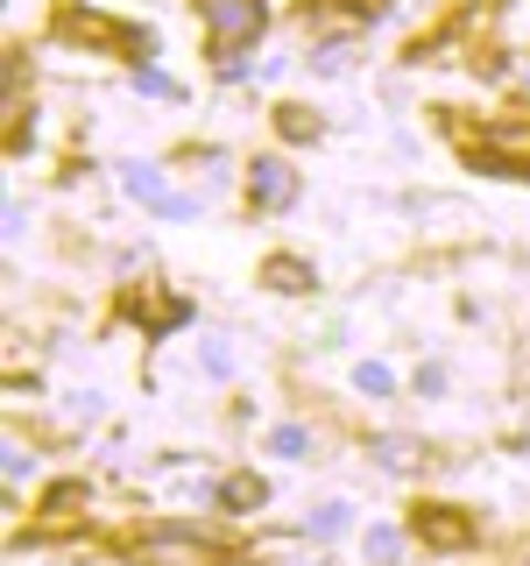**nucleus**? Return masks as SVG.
I'll return each mask as SVG.
<instances>
[{
	"label": "nucleus",
	"instance_id": "obj_1",
	"mask_svg": "<svg viewBox=\"0 0 530 566\" xmlns=\"http://www.w3.org/2000/svg\"><path fill=\"white\" fill-rule=\"evenodd\" d=\"M199 14H205V35L220 57H234L241 43L262 35V0H199Z\"/></svg>",
	"mask_w": 530,
	"mask_h": 566
},
{
	"label": "nucleus",
	"instance_id": "obj_2",
	"mask_svg": "<svg viewBox=\"0 0 530 566\" xmlns=\"http://www.w3.org/2000/svg\"><path fill=\"white\" fill-rule=\"evenodd\" d=\"M120 191H128V199H141V206H156V212H170V220H191V212H199V199L170 191L163 170H149V164H128V170H120Z\"/></svg>",
	"mask_w": 530,
	"mask_h": 566
},
{
	"label": "nucleus",
	"instance_id": "obj_3",
	"mask_svg": "<svg viewBox=\"0 0 530 566\" xmlns=\"http://www.w3.org/2000/svg\"><path fill=\"white\" fill-rule=\"evenodd\" d=\"M141 559L149 566H226V553H212V545H199V538H177V531L141 538Z\"/></svg>",
	"mask_w": 530,
	"mask_h": 566
},
{
	"label": "nucleus",
	"instance_id": "obj_4",
	"mask_svg": "<svg viewBox=\"0 0 530 566\" xmlns=\"http://www.w3.org/2000/svg\"><path fill=\"white\" fill-rule=\"evenodd\" d=\"M247 199H255L262 212H283L297 199V177H290V164H276V156H262L255 170H247Z\"/></svg>",
	"mask_w": 530,
	"mask_h": 566
},
{
	"label": "nucleus",
	"instance_id": "obj_5",
	"mask_svg": "<svg viewBox=\"0 0 530 566\" xmlns=\"http://www.w3.org/2000/svg\"><path fill=\"white\" fill-rule=\"evenodd\" d=\"M411 524H417L424 545H467L474 538V517H467V510H453V503H424Z\"/></svg>",
	"mask_w": 530,
	"mask_h": 566
},
{
	"label": "nucleus",
	"instance_id": "obj_6",
	"mask_svg": "<svg viewBox=\"0 0 530 566\" xmlns=\"http://www.w3.org/2000/svg\"><path fill=\"white\" fill-rule=\"evenodd\" d=\"M262 276H269V291H283V297H305L311 291V262H297V255H269V262H262Z\"/></svg>",
	"mask_w": 530,
	"mask_h": 566
},
{
	"label": "nucleus",
	"instance_id": "obj_7",
	"mask_svg": "<svg viewBox=\"0 0 530 566\" xmlns=\"http://www.w3.org/2000/svg\"><path fill=\"white\" fill-rule=\"evenodd\" d=\"M220 503L226 510H262V503H269V482H262V474H226V482H220Z\"/></svg>",
	"mask_w": 530,
	"mask_h": 566
},
{
	"label": "nucleus",
	"instance_id": "obj_8",
	"mask_svg": "<svg viewBox=\"0 0 530 566\" xmlns=\"http://www.w3.org/2000/svg\"><path fill=\"white\" fill-rule=\"evenodd\" d=\"M481 149L502 156V170H509V164H530V128H488Z\"/></svg>",
	"mask_w": 530,
	"mask_h": 566
},
{
	"label": "nucleus",
	"instance_id": "obj_9",
	"mask_svg": "<svg viewBox=\"0 0 530 566\" xmlns=\"http://www.w3.org/2000/svg\"><path fill=\"white\" fill-rule=\"evenodd\" d=\"M368 453H375L382 468H411V460H417V447H411V439H396V432H389V439H375Z\"/></svg>",
	"mask_w": 530,
	"mask_h": 566
},
{
	"label": "nucleus",
	"instance_id": "obj_10",
	"mask_svg": "<svg viewBox=\"0 0 530 566\" xmlns=\"http://www.w3.org/2000/svg\"><path fill=\"white\" fill-rule=\"evenodd\" d=\"M276 128L290 135V142H311V135H318V114H305V106H283V114H276Z\"/></svg>",
	"mask_w": 530,
	"mask_h": 566
},
{
	"label": "nucleus",
	"instance_id": "obj_11",
	"mask_svg": "<svg viewBox=\"0 0 530 566\" xmlns=\"http://www.w3.org/2000/svg\"><path fill=\"white\" fill-rule=\"evenodd\" d=\"M347 531V503H326V510H311V538H340Z\"/></svg>",
	"mask_w": 530,
	"mask_h": 566
},
{
	"label": "nucleus",
	"instance_id": "obj_12",
	"mask_svg": "<svg viewBox=\"0 0 530 566\" xmlns=\"http://www.w3.org/2000/svg\"><path fill=\"white\" fill-rule=\"evenodd\" d=\"M353 389H361V397H389V368L382 361H361V368H353Z\"/></svg>",
	"mask_w": 530,
	"mask_h": 566
},
{
	"label": "nucleus",
	"instance_id": "obj_13",
	"mask_svg": "<svg viewBox=\"0 0 530 566\" xmlns=\"http://www.w3.org/2000/svg\"><path fill=\"white\" fill-rule=\"evenodd\" d=\"M368 559H375V566L396 559V531H368Z\"/></svg>",
	"mask_w": 530,
	"mask_h": 566
},
{
	"label": "nucleus",
	"instance_id": "obj_14",
	"mask_svg": "<svg viewBox=\"0 0 530 566\" xmlns=\"http://www.w3.org/2000/svg\"><path fill=\"white\" fill-rule=\"evenodd\" d=\"M276 453L297 460V453H305V432H297V424H276Z\"/></svg>",
	"mask_w": 530,
	"mask_h": 566
},
{
	"label": "nucleus",
	"instance_id": "obj_15",
	"mask_svg": "<svg viewBox=\"0 0 530 566\" xmlns=\"http://www.w3.org/2000/svg\"><path fill=\"white\" fill-rule=\"evenodd\" d=\"M205 368H212V376H226V368H234V354H226L220 340H205Z\"/></svg>",
	"mask_w": 530,
	"mask_h": 566
}]
</instances>
